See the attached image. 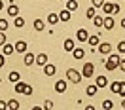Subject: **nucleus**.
<instances>
[{
  "instance_id": "14",
  "label": "nucleus",
  "mask_w": 125,
  "mask_h": 110,
  "mask_svg": "<svg viewBox=\"0 0 125 110\" xmlns=\"http://www.w3.org/2000/svg\"><path fill=\"white\" fill-rule=\"evenodd\" d=\"M8 15L17 17V15H19V6H15V4H10V6H8Z\"/></svg>"
},
{
  "instance_id": "41",
  "label": "nucleus",
  "mask_w": 125,
  "mask_h": 110,
  "mask_svg": "<svg viewBox=\"0 0 125 110\" xmlns=\"http://www.w3.org/2000/svg\"><path fill=\"white\" fill-rule=\"evenodd\" d=\"M117 68H119V70H123V72H125V59H123V61H119V66H117Z\"/></svg>"
},
{
  "instance_id": "43",
  "label": "nucleus",
  "mask_w": 125,
  "mask_h": 110,
  "mask_svg": "<svg viewBox=\"0 0 125 110\" xmlns=\"http://www.w3.org/2000/svg\"><path fill=\"white\" fill-rule=\"evenodd\" d=\"M31 110H44V108H40V106H32Z\"/></svg>"
},
{
  "instance_id": "25",
  "label": "nucleus",
  "mask_w": 125,
  "mask_h": 110,
  "mask_svg": "<svg viewBox=\"0 0 125 110\" xmlns=\"http://www.w3.org/2000/svg\"><path fill=\"white\" fill-rule=\"evenodd\" d=\"M25 87H27V84H25V82H21V80H19V82H15V91H17V93H25Z\"/></svg>"
},
{
  "instance_id": "38",
  "label": "nucleus",
  "mask_w": 125,
  "mask_h": 110,
  "mask_svg": "<svg viewBox=\"0 0 125 110\" xmlns=\"http://www.w3.org/2000/svg\"><path fill=\"white\" fill-rule=\"evenodd\" d=\"M0 110H8V101H0Z\"/></svg>"
},
{
  "instance_id": "21",
  "label": "nucleus",
  "mask_w": 125,
  "mask_h": 110,
  "mask_svg": "<svg viewBox=\"0 0 125 110\" xmlns=\"http://www.w3.org/2000/svg\"><path fill=\"white\" fill-rule=\"evenodd\" d=\"M70 13L72 11H68V10H62V11H59V19H61V21H70Z\"/></svg>"
},
{
  "instance_id": "46",
  "label": "nucleus",
  "mask_w": 125,
  "mask_h": 110,
  "mask_svg": "<svg viewBox=\"0 0 125 110\" xmlns=\"http://www.w3.org/2000/svg\"><path fill=\"white\" fill-rule=\"evenodd\" d=\"M121 106H123V108H125V99H123V101H121Z\"/></svg>"
},
{
  "instance_id": "18",
  "label": "nucleus",
  "mask_w": 125,
  "mask_h": 110,
  "mask_svg": "<svg viewBox=\"0 0 125 110\" xmlns=\"http://www.w3.org/2000/svg\"><path fill=\"white\" fill-rule=\"evenodd\" d=\"M8 80L11 82V84H15V82H19V80H21V74H19L17 70H11V72H10V76H8Z\"/></svg>"
},
{
  "instance_id": "16",
  "label": "nucleus",
  "mask_w": 125,
  "mask_h": 110,
  "mask_svg": "<svg viewBox=\"0 0 125 110\" xmlns=\"http://www.w3.org/2000/svg\"><path fill=\"white\" fill-rule=\"evenodd\" d=\"M102 11H104L106 15H112V13H114V4H110V2H104V4H102Z\"/></svg>"
},
{
  "instance_id": "10",
  "label": "nucleus",
  "mask_w": 125,
  "mask_h": 110,
  "mask_svg": "<svg viewBox=\"0 0 125 110\" xmlns=\"http://www.w3.org/2000/svg\"><path fill=\"white\" fill-rule=\"evenodd\" d=\"M99 51H101L102 55H110V51H112V46H110L108 42H102V44H99Z\"/></svg>"
},
{
  "instance_id": "32",
  "label": "nucleus",
  "mask_w": 125,
  "mask_h": 110,
  "mask_svg": "<svg viewBox=\"0 0 125 110\" xmlns=\"http://www.w3.org/2000/svg\"><path fill=\"white\" fill-rule=\"evenodd\" d=\"M8 19H0V31H2V32H4V31H6V29H8Z\"/></svg>"
},
{
  "instance_id": "37",
  "label": "nucleus",
  "mask_w": 125,
  "mask_h": 110,
  "mask_svg": "<svg viewBox=\"0 0 125 110\" xmlns=\"http://www.w3.org/2000/svg\"><path fill=\"white\" fill-rule=\"evenodd\" d=\"M117 95L125 97V82H121V87H119V93H117Z\"/></svg>"
},
{
  "instance_id": "33",
  "label": "nucleus",
  "mask_w": 125,
  "mask_h": 110,
  "mask_svg": "<svg viewBox=\"0 0 125 110\" xmlns=\"http://www.w3.org/2000/svg\"><path fill=\"white\" fill-rule=\"evenodd\" d=\"M51 108H53V101H49V99L44 101V110H51Z\"/></svg>"
},
{
  "instance_id": "9",
  "label": "nucleus",
  "mask_w": 125,
  "mask_h": 110,
  "mask_svg": "<svg viewBox=\"0 0 125 110\" xmlns=\"http://www.w3.org/2000/svg\"><path fill=\"white\" fill-rule=\"evenodd\" d=\"M55 72H57L55 65H51V63L44 65V74H46V76H55Z\"/></svg>"
},
{
  "instance_id": "29",
  "label": "nucleus",
  "mask_w": 125,
  "mask_h": 110,
  "mask_svg": "<svg viewBox=\"0 0 125 110\" xmlns=\"http://www.w3.org/2000/svg\"><path fill=\"white\" fill-rule=\"evenodd\" d=\"M19 102L15 101V99H11V101H8V110H19Z\"/></svg>"
},
{
  "instance_id": "24",
  "label": "nucleus",
  "mask_w": 125,
  "mask_h": 110,
  "mask_svg": "<svg viewBox=\"0 0 125 110\" xmlns=\"http://www.w3.org/2000/svg\"><path fill=\"white\" fill-rule=\"evenodd\" d=\"M91 21L95 23V27H97V29H101V27H102V23H104V17H101V15H95L93 19H91Z\"/></svg>"
},
{
  "instance_id": "22",
  "label": "nucleus",
  "mask_w": 125,
  "mask_h": 110,
  "mask_svg": "<svg viewBox=\"0 0 125 110\" xmlns=\"http://www.w3.org/2000/svg\"><path fill=\"white\" fill-rule=\"evenodd\" d=\"M59 21H61V19H59V13H49V15H47V23L49 25H57Z\"/></svg>"
},
{
  "instance_id": "36",
  "label": "nucleus",
  "mask_w": 125,
  "mask_h": 110,
  "mask_svg": "<svg viewBox=\"0 0 125 110\" xmlns=\"http://www.w3.org/2000/svg\"><path fill=\"white\" fill-rule=\"evenodd\" d=\"M4 44H6V34H4V32L0 31V47L4 46Z\"/></svg>"
},
{
  "instance_id": "15",
  "label": "nucleus",
  "mask_w": 125,
  "mask_h": 110,
  "mask_svg": "<svg viewBox=\"0 0 125 110\" xmlns=\"http://www.w3.org/2000/svg\"><path fill=\"white\" fill-rule=\"evenodd\" d=\"M80 6H78V0H66V10L68 11H76Z\"/></svg>"
},
{
  "instance_id": "8",
  "label": "nucleus",
  "mask_w": 125,
  "mask_h": 110,
  "mask_svg": "<svg viewBox=\"0 0 125 110\" xmlns=\"http://www.w3.org/2000/svg\"><path fill=\"white\" fill-rule=\"evenodd\" d=\"M23 63H25V66H32V65L36 63V55H32V53H25Z\"/></svg>"
},
{
  "instance_id": "45",
  "label": "nucleus",
  "mask_w": 125,
  "mask_h": 110,
  "mask_svg": "<svg viewBox=\"0 0 125 110\" xmlns=\"http://www.w3.org/2000/svg\"><path fill=\"white\" fill-rule=\"evenodd\" d=\"M2 8H4V4H2V0H0V11H2Z\"/></svg>"
},
{
  "instance_id": "35",
  "label": "nucleus",
  "mask_w": 125,
  "mask_h": 110,
  "mask_svg": "<svg viewBox=\"0 0 125 110\" xmlns=\"http://www.w3.org/2000/svg\"><path fill=\"white\" fill-rule=\"evenodd\" d=\"M104 0H93V8H102Z\"/></svg>"
},
{
  "instance_id": "44",
  "label": "nucleus",
  "mask_w": 125,
  "mask_h": 110,
  "mask_svg": "<svg viewBox=\"0 0 125 110\" xmlns=\"http://www.w3.org/2000/svg\"><path fill=\"white\" fill-rule=\"evenodd\" d=\"M85 110H95V106H85Z\"/></svg>"
},
{
  "instance_id": "23",
  "label": "nucleus",
  "mask_w": 125,
  "mask_h": 110,
  "mask_svg": "<svg viewBox=\"0 0 125 110\" xmlns=\"http://www.w3.org/2000/svg\"><path fill=\"white\" fill-rule=\"evenodd\" d=\"M44 29H46V23H44V21H42V19H36V21H34V31H44Z\"/></svg>"
},
{
  "instance_id": "1",
  "label": "nucleus",
  "mask_w": 125,
  "mask_h": 110,
  "mask_svg": "<svg viewBox=\"0 0 125 110\" xmlns=\"http://www.w3.org/2000/svg\"><path fill=\"white\" fill-rule=\"evenodd\" d=\"M119 61H121L119 55H110L108 61H104V68L106 70H116L117 66H119Z\"/></svg>"
},
{
  "instance_id": "31",
  "label": "nucleus",
  "mask_w": 125,
  "mask_h": 110,
  "mask_svg": "<svg viewBox=\"0 0 125 110\" xmlns=\"http://www.w3.org/2000/svg\"><path fill=\"white\" fill-rule=\"evenodd\" d=\"M112 106H114V102H112V101H108V99L102 101V108H104V110H112Z\"/></svg>"
},
{
  "instance_id": "40",
  "label": "nucleus",
  "mask_w": 125,
  "mask_h": 110,
  "mask_svg": "<svg viewBox=\"0 0 125 110\" xmlns=\"http://www.w3.org/2000/svg\"><path fill=\"white\" fill-rule=\"evenodd\" d=\"M23 95H32V87L27 86V87H25V93H23Z\"/></svg>"
},
{
  "instance_id": "3",
  "label": "nucleus",
  "mask_w": 125,
  "mask_h": 110,
  "mask_svg": "<svg viewBox=\"0 0 125 110\" xmlns=\"http://www.w3.org/2000/svg\"><path fill=\"white\" fill-rule=\"evenodd\" d=\"M93 72H95V65L87 61V63L83 65V68H82V76H83V78H93Z\"/></svg>"
},
{
  "instance_id": "42",
  "label": "nucleus",
  "mask_w": 125,
  "mask_h": 110,
  "mask_svg": "<svg viewBox=\"0 0 125 110\" xmlns=\"http://www.w3.org/2000/svg\"><path fill=\"white\" fill-rule=\"evenodd\" d=\"M121 29H125V17L121 19Z\"/></svg>"
},
{
  "instance_id": "17",
  "label": "nucleus",
  "mask_w": 125,
  "mask_h": 110,
  "mask_svg": "<svg viewBox=\"0 0 125 110\" xmlns=\"http://www.w3.org/2000/svg\"><path fill=\"white\" fill-rule=\"evenodd\" d=\"M13 51H15L13 44H4V46H2V53H4V55H11Z\"/></svg>"
},
{
  "instance_id": "11",
  "label": "nucleus",
  "mask_w": 125,
  "mask_h": 110,
  "mask_svg": "<svg viewBox=\"0 0 125 110\" xmlns=\"http://www.w3.org/2000/svg\"><path fill=\"white\" fill-rule=\"evenodd\" d=\"M76 36H78V42H87V38H89V34H87L85 29H78V31H76Z\"/></svg>"
},
{
  "instance_id": "13",
  "label": "nucleus",
  "mask_w": 125,
  "mask_h": 110,
  "mask_svg": "<svg viewBox=\"0 0 125 110\" xmlns=\"http://www.w3.org/2000/svg\"><path fill=\"white\" fill-rule=\"evenodd\" d=\"M95 84H97V87H106L108 86V78H106V76H97Z\"/></svg>"
},
{
  "instance_id": "39",
  "label": "nucleus",
  "mask_w": 125,
  "mask_h": 110,
  "mask_svg": "<svg viewBox=\"0 0 125 110\" xmlns=\"http://www.w3.org/2000/svg\"><path fill=\"white\" fill-rule=\"evenodd\" d=\"M6 65V55H0V68Z\"/></svg>"
},
{
  "instance_id": "27",
  "label": "nucleus",
  "mask_w": 125,
  "mask_h": 110,
  "mask_svg": "<svg viewBox=\"0 0 125 110\" xmlns=\"http://www.w3.org/2000/svg\"><path fill=\"white\" fill-rule=\"evenodd\" d=\"M87 44H89V46H99V34L89 36V38H87Z\"/></svg>"
},
{
  "instance_id": "30",
  "label": "nucleus",
  "mask_w": 125,
  "mask_h": 110,
  "mask_svg": "<svg viewBox=\"0 0 125 110\" xmlns=\"http://www.w3.org/2000/svg\"><path fill=\"white\" fill-rule=\"evenodd\" d=\"M85 15H87V19H93V17L97 15V8H93V6H91V8L87 10V13H85Z\"/></svg>"
},
{
  "instance_id": "47",
  "label": "nucleus",
  "mask_w": 125,
  "mask_h": 110,
  "mask_svg": "<svg viewBox=\"0 0 125 110\" xmlns=\"http://www.w3.org/2000/svg\"><path fill=\"white\" fill-rule=\"evenodd\" d=\"M121 110H125V108H121Z\"/></svg>"
},
{
  "instance_id": "26",
  "label": "nucleus",
  "mask_w": 125,
  "mask_h": 110,
  "mask_svg": "<svg viewBox=\"0 0 125 110\" xmlns=\"http://www.w3.org/2000/svg\"><path fill=\"white\" fill-rule=\"evenodd\" d=\"M97 91H99V87H97V84H95V86H87V89H85V93L89 95V97H93V95H97Z\"/></svg>"
},
{
  "instance_id": "19",
  "label": "nucleus",
  "mask_w": 125,
  "mask_h": 110,
  "mask_svg": "<svg viewBox=\"0 0 125 110\" xmlns=\"http://www.w3.org/2000/svg\"><path fill=\"white\" fill-rule=\"evenodd\" d=\"M13 27H15V29H23V27H25V19L21 15L13 17Z\"/></svg>"
},
{
  "instance_id": "20",
  "label": "nucleus",
  "mask_w": 125,
  "mask_h": 110,
  "mask_svg": "<svg viewBox=\"0 0 125 110\" xmlns=\"http://www.w3.org/2000/svg\"><path fill=\"white\" fill-rule=\"evenodd\" d=\"M36 65H40V66L47 65V55H46V53H40V55H36Z\"/></svg>"
},
{
  "instance_id": "48",
  "label": "nucleus",
  "mask_w": 125,
  "mask_h": 110,
  "mask_svg": "<svg viewBox=\"0 0 125 110\" xmlns=\"http://www.w3.org/2000/svg\"><path fill=\"white\" fill-rule=\"evenodd\" d=\"M61 2H62V0H61Z\"/></svg>"
},
{
  "instance_id": "4",
  "label": "nucleus",
  "mask_w": 125,
  "mask_h": 110,
  "mask_svg": "<svg viewBox=\"0 0 125 110\" xmlns=\"http://www.w3.org/2000/svg\"><path fill=\"white\" fill-rule=\"evenodd\" d=\"M66 86H68V84H66L64 80H57V82H55V91L62 95L64 91H66Z\"/></svg>"
},
{
  "instance_id": "34",
  "label": "nucleus",
  "mask_w": 125,
  "mask_h": 110,
  "mask_svg": "<svg viewBox=\"0 0 125 110\" xmlns=\"http://www.w3.org/2000/svg\"><path fill=\"white\" fill-rule=\"evenodd\" d=\"M117 51H119V53H125V40H121V42L117 44Z\"/></svg>"
},
{
  "instance_id": "28",
  "label": "nucleus",
  "mask_w": 125,
  "mask_h": 110,
  "mask_svg": "<svg viewBox=\"0 0 125 110\" xmlns=\"http://www.w3.org/2000/svg\"><path fill=\"white\" fill-rule=\"evenodd\" d=\"M119 87H121V82H112L110 84V91L112 93H119Z\"/></svg>"
},
{
  "instance_id": "7",
  "label": "nucleus",
  "mask_w": 125,
  "mask_h": 110,
  "mask_svg": "<svg viewBox=\"0 0 125 110\" xmlns=\"http://www.w3.org/2000/svg\"><path fill=\"white\" fill-rule=\"evenodd\" d=\"M72 57H74L76 61H82V59L85 57V51H83L82 47H74V49H72Z\"/></svg>"
},
{
  "instance_id": "6",
  "label": "nucleus",
  "mask_w": 125,
  "mask_h": 110,
  "mask_svg": "<svg viewBox=\"0 0 125 110\" xmlns=\"http://www.w3.org/2000/svg\"><path fill=\"white\" fill-rule=\"evenodd\" d=\"M13 47H15L17 53H25V51H27V42H25V40H17L15 44H13Z\"/></svg>"
},
{
  "instance_id": "12",
  "label": "nucleus",
  "mask_w": 125,
  "mask_h": 110,
  "mask_svg": "<svg viewBox=\"0 0 125 110\" xmlns=\"http://www.w3.org/2000/svg\"><path fill=\"white\" fill-rule=\"evenodd\" d=\"M62 47H64V51H70V53H72V49L76 47V44H74V40H72V38H66V40H64V44H62Z\"/></svg>"
},
{
  "instance_id": "2",
  "label": "nucleus",
  "mask_w": 125,
  "mask_h": 110,
  "mask_svg": "<svg viewBox=\"0 0 125 110\" xmlns=\"http://www.w3.org/2000/svg\"><path fill=\"white\" fill-rule=\"evenodd\" d=\"M66 78H68V82H72V84H80L82 82V72H78L76 68H68L66 70Z\"/></svg>"
},
{
  "instance_id": "5",
  "label": "nucleus",
  "mask_w": 125,
  "mask_h": 110,
  "mask_svg": "<svg viewBox=\"0 0 125 110\" xmlns=\"http://www.w3.org/2000/svg\"><path fill=\"white\" fill-rule=\"evenodd\" d=\"M114 25H116V21H114V17H112V15H106V17H104L102 27H104L106 31H112V29H114Z\"/></svg>"
}]
</instances>
